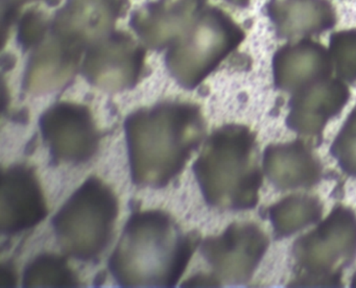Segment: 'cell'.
I'll return each instance as SVG.
<instances>
[{"instance_id": "cell-1", "label": "cell", "mask_w": 356, "mask_h": 288, "mask_svg": "<svg viewBox=\"0 0 356 288\" xmlns=\"http://www.w3.org/2000/svg\"><path fill=\"white\" fill-rule=\"evenodd\" d=\"M133 183L162 188L184 168L205 136L199 106L162 102L132 113L124 121Z\"/></svg>"}, {"instance_id": "cell-2", "label": "cell", "mask_w": 356, "mask_h": 288, "mask_svg": "<svg viewBox=\"0 0 356 288\" xmlns=\"http://www.w3.org/2000/svg\"><path fill=\"white\" fill-rule=\"evenodd\" d=\"M197 242L163 211L134 213L110 258V271L124 287H172Z\"/></svg>"}, {"instance_id": "cell-3", "label": "cell", "mask_w": 356, "mask_h": 288, "mask_svg": "<svg viewBox=\"0 0 356 288\" xmlns=\"http://www.w3.org/2000/svg\"><path fill=\"white\" fill-rule=\"evenodd\" d=\"M193 173L210 206L243 209L254 204L258 170L251 139L243 127L214 131L195 160Z\"/></svg>"}, {"instance_id": "cell-4", "label": "cell", "mask_w": 356, "mask_h": 288, "mask_svg": "<svg viewBox=\"0 0 356 288\" xmlns=\"http://www.w3.org/2000/svg\"><path fill=\"white\" fill-rule=\"evenodd\" d=\"M245 37V31L230 15L222 8L207 6L166 49V68L179 85L195 89L241 45Z\"/></svg>"}, {"instance_id": "cell-5", "label": "cell", "mask_w": 356, "mask_h": 288, "mask_svg": "<svg viewBox=\"0 0 356 288\" xmlns=\"http://www.w3.org/2000/svg\"><path fill=\"white\" fill-rule=\"evenodd\" d=\"M118 202L109 186L87 179L53 218L59 246L68 256L88 261L102 254L111 238Z\"/></svg>"}, {"instance_id": "cell-6", "label": "cell", "mask_w": 356, "mask_h": 288, "mask_svg": "<svg viewBox=\"0 0 356 288\" xmlns=\"http://www.w3.org/2000/svg\"><path fill=\"white\" fill-rule=\"evenodd\" d=\"M145 58L140 41L126 31H114L86 48L81 72L95 87L116 93L138 83Z\"/></svg>"}, {"instance_id": "cell-7", "label": "cell", "mask_w": 356, "mask_h": 288, "mask_svg": "<svg viewBox=\"0 0 356 288\" xmlns=\"http://www.w3.org/2000/svg\"><path fill=\"white\" fill-rule=\"evenodd\" d=\"M39 125L43 140L57 162H86L99 147V131L90 111L82 104H54L41 115Z\"/></svg>"}, {"instance_id": "cell-8", "label": "cell", "mask_w": 356, "mask_h": 288, "mask_svg": "<svg viewBox=\"0 0 356 288\" xmlns=\"http://www.w3.org/2000/svg\"><path fill=\"white\" fill-rule=\"evenodd\" d=\"M22 88L33 95L53 93L68 87L81 70L85 49L51 31L32 49Z\"/></svg>"}, {"instance_id": "cell-9", "label": "cell", "mask_w": 356, "mask_h": 288, "mask_svg": "<svg viewBox=\"0 0 356 288\" xmlns=\"http://www.w3.org/2000/svg\"><path fill=\"white\" fill-rule=\"evenodd\" d=\"M206 6L207 0H156L133 12L130 25L145 48L160 51L179 39Z\"/></svg>"}, {"instance_id": "cell-10", "label": "cell", "mask_w": 356, "mask_h": 288, "mask_svg": "<svg viewBox=\"0 0 356 288\" xmlns=\"http://www.w3.org/2000/svg\"><path fill=\"white\" fill-rule=\"evenodd\" d=\"M128 0H66L51 18V29L85 50L115 31Z\"/></svg>"}, {"instance_id": "cell-11", "label": "cell", "mask_w": 356, "mask_h": 288, "mask_svg": "<svg viewBox=\"0 0 356 288\" xmlns=\"http://www.w3.org/2000/svg\"><path fill=\"white\" fill-rule=\"evenodd\" d=\"M47 208L36 175L26 166H13L3 173L0 195V229L16 234L38 225Z\"/></svg>"}, {"instance_id": "cell-12", "label": "cell", "mask_w": 356, "mask_h": 288, "mask_svg": "<svg viewBox=\"0 0 356 288\" xmlns=\"http://www.w3.org/2000/svg\"><path fill=\"white\" fill-rule=\"evenodd\" d=\"M256 229L250 225H232L222 235L204 240L201 253L213 267L218 277L229 282H241L251 275L259 259Z\"/></svg>"}, {"instance_id": "cell-13", "label": "cell", "mask_w": 356, "mask_h": 288, "mask_svg": "<svg viewBox=\"0 0 356 288\" xmlns=\"http://www.w3.org/2000/svg\"><path fill=\"white\" fill-rule=\"evenodd\" d=\"M275 79L280 87H309L329 77L330 54L322 44L304 38L285 44L273 60Z\"/></svg>"}, {"instance_id": "cell-14", "label": "cell", "mask_w": 356, "mask_h": 288, "mask_svg": "<svg viewBox=\"0 0 356 288\" xmlns=\"http://www.w3.org/2000/svg\"><path fill=\"white\" fill-rule=\"evenodd\" d=\"M266 8L281 39L320 35L337 22V10L329 0H270Z\"/></svg>"}, {"instance_id": "cell-15", "label": "cell", "mask_w": 356, "mask_h": 288, "mask_svg": "<svg viewBox=\"0 0 356 288\" xmlns=\"http://www.w3.org/2000/svg\"><path fill=\"white\" fill-rule=\"evenodd\" d=\"M24 287H76V273L65 259L53 254L37 257L24 269Z\"/></svg>"}, {"instance_id": "cell-16", "label": "cell", "mask_w": 356, "mask_h": 288, "mask_svg": "<svg viewBox=\"0 0 356 288\" xmlns=\"http://www.w3.org/2000/svg\"><path fill=\"white\" fill-rule=\"evenodd\" d=\"M329 54L339 77L356 79V29L333 33L329 40Z\"/></svg>"}, {"instance_id": "cell-17", "label": "cell", "mask_w": 356, "mask_h": 288, "mask_svg": "<svg viewBox=\"0 0 356 288\" xmlns=\"http://www.w3.org/2000/svg\"><path fill=\"white\" fill-rule=\"evenodd\" d=\"M51 19L38 8L26 10L18 22L17 41L24 51H30L51 31Z\"/></svg>"}, {"instance_id": "cell-18", "label": "cell", "mask_w": 356, "mask_h": 288, "mask_svg": "<svg viewBox=\"0 0 356 288\" xmlns=\"http://www.w3.org/2000/svg\"><path fill=\"white\" fill-rule=\"evenodd\" d=\"M218 279L211 275H197L189 279L188 281L185 282L183 286H218Z\"/></svg>"}, {"instance_id": "cell-19", "label": "cell", "mask_w": 356, "mask_h": 288, "mask_svg": "<svg viewBox=\"0 0 356 288\" xmlns=\"http://www.w3.org/2000/svg\"><path fill=\"white\" fill-rule=\"evenodd\" d=\"M16 283L15 271L12 269L11 265H3L1 273H0V285L14 286Z\"/></svg>"}, {"instance_id": "cell-20", "label": "cell", "mask_w": 356, "mask_h": 288, "mask_svg": "<svg viewBox=\"0 0 356 288\" xmlns=\"http://www.w3.org/2000/svg\"><path fill=\"white\" fill-rule=\"evenodd\" d=\"M38 1V0H3L1 8L3 10L8 12L17 13L18 8L24 3H30V2Z\"/></svg>"}, {"instance_id": "cell-21", "label": "cell", "mask_w": 356, "mask_h": 288, "mask_svg": "<svg viewBox=\"0 0 356 288\" xmlns=\"http://www.w3.org/2000/svg\"><path fill=\"white\" fill-rule=\"evenodd\" d=\"M226 1L241 8H247L250 4V0H226Z\"/></svg>"}]
</instances>
